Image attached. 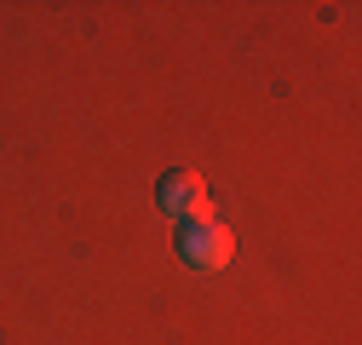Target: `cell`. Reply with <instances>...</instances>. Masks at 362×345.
<instances>
[{"mask_svg":"<svg viewBox=\"0 0 362 345\" xmlns=\"http://www.w3.org/2000/svg\"><path fill=\"white\" fill-rule=\"evenodd\" d=\"M230 253H236V236H230V225H218L213 213H207V219L178 225V259H185L190 271H224Z\"/></svg>","mask_w":362,"mask_h":345,"instance_id":"obj_1","label":"cell"},{"mask_svg":"<svg viewBox=\"0 0 362 345\" xmlns=\"http://www.w3.org/2000/svg\"><path fill=\"white\" fill-rule=\"evenodd\" d=\"M156 201H161V213H173L178 225L207 219V179H202L196 167H173V172H161Z\"/></svg>","mask_w":362,"mask_h":345,"instance_id":"obj_2","label":"cell"}]
</instances>
